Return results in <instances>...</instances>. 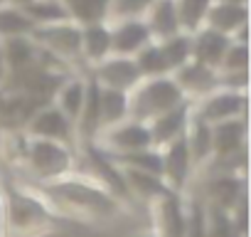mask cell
Instances as JSON below:
<instances>
[{"label":"cell","mask_w":251,"mask_h":237,"mask_svg":"<svg viewBox=\"0 0 251 237\" xmlns=\"http://www.w3.org/2000/svg\"><path fill=\"white\" fill-rule=\"evenodd\" d=\"M32 37L47 50V55L57 57H76L81 52V28L74 23H54L32 30Z\"/></svg>","instance_id":"cell-1"},{"label":"cell","mask_w":251,"mask_h":237,"mask_svg":"<svg viewBox=\"0 0 251 237\" xmlns=\"http://www.w3.org/2000/svg\"><path fill=\"white\" fill-rule=\"evenodd\" d=\"M182 99V91L175 82L170 79H153L151 84H146L141 91H138V99H136V109L141 111V116H163L168 114L170 109H175Z\"/></svg>","instance_id":"cell-2"},{"label":"cell","mask_w":251,"mask_h":237,"mask_svg":"<svg viewBox=\"0 0 251 237\" xmlns=\"http://www.w3.org/2000/svg\"><path fill=\"white\" fill-rule=\"evenodd\" d=\"M108 32H111V52H113V57L138 55L153 40L143 20H121L113 28H108Z\"/></svg>","instance_id":"cell-3"},{"label":"cell","mask_w":251,"mask_h":237,"mask_svg":"<svg viewBox=\"0 0 251 237\" xmlns=\"http://www.w3.org/2000/svg\"><path fill=\"white\" fill-rule=\"evenodd\" d=\"M192 37V62H200L204 67H219L229 45H231V37L222 35V32H214L209 28L204 30H197Z\"/></svg>","instance_id":"cell-4"},{"label":"cell","mask_w":251,"mask_h":237,"mask_svg":"<svg viewBox=\"0 0 251 237\" xmlns=\"http://www.w3.org/2000/svg\"><path fill=\"white\" fill-rule=\"evenodd\" d=\"M246 5L241 3H214L212 0V5L207 10V18H204V25L214 32H222V35H234L239 28L246 25Z\"/></svg>","instance_id":"cell-5"},{"label":"cell","mask_w":251,"mask_h":237,"mask_svg":"<svg viewBox=\"0 0 251 237\" xmlns=\"http://www.w3.org/2000/svg\"><path fill=\"white\" fill-rule=\"evenodd\" d=\"M99 79L106 84V89H128L141 79V72L131 57H108L99 67Z\"/></svg>","instance_id":"cell-6"},{"label":"cell","mask_w":251,"mask_h":237,"mask_svg":"<svg viewBox=\"0 0 251 237\" xmlns=\"http://www.w3.org/2000/svg\"><path fill=\"white\" fill-rule=\"evenodd\" d=\"M146 28L151 37H158L160 42L180 32L177 13H175V0H153V5L146 13Z\"/></svg>","instance_id":"cell-7"},{"label":"cell","mask_w":251,"mask_h":237,"mask_svg":"<svg viewBox=\"0 0 251 237\" xmlns=\"http://www.w3.org/2000/svg\"><path fill=\"white\" fill-rule=\"evenodd\" d=\"M59 5L64 8L67 20L76 28L101 25L108 20V0H59Z\"/></svg>","instance_id":"cell-8"},{"label":"cell","mask_w":251,"mask_h":237,"mask_svg":"<svg viewBox=\"0 0 251 237\" xmlns=\"http://www.w3.org/2000/svg\"><path fill=\"white\" fill-rule=\"evenodd\" d=\"M0 50H3L5 69H13V72H23V69H27L37 62V45L30 37L3 40L0 42Z\"/></svg>","instance_id":"cell-9"},{"label":"cell","mask_w":251,"mask_h":237,"mask_svg":"<svg viewBox=\"0 0 251 237\" xmlns=\"http://www.w3.org/2000/svg\"><path fill=\"white\" fill-rule=\"evenodd\" d=\"M35 23L25 15L23 8L15 5H0V40L10 37H30Z\"/></svg>","instance_id":"cell-10"},{"label":"cell","mask_w":251,"mask_h":237,"mask_svg":"<svg viewBox=\"0 0 251 237\" xmlns=\"http://www.w3.org/2000/svg\"><path fill=\"white\" fill-rule=\"evenodd\" d=\"M81 52L94 62H103L111 55V32L103 23L81 28Z\"/></svg>","instance_id":"cell-11"},{"label":"cell","mask_w":251,"mask_h":237,"mask_svg":"<svg viewBox=\"0 0 251 237\" xmlns=\"http://www.w3.org/2000/svg\"><path fill=\"white\" fill-rule=\"evenodd\" d=\"M209 5H212V0H175L180 32H192L195 35L197 30H202Z\"/></svg>","instance_id":"cell-12"},{"label":"cell","mask_w":251,"mask_h":237,"mask_svg":"<svg viewBox=\"0 0 251 237\" xmlns=\"http://www.w3.org/2000/svg\"><path fill=\"white\" fill-rule=\"evenodd\" d=\"M160 52L168 62V69H180L192 57V37L185 35V32H177V35L160 42Z\"/></svg>","instance_id":"cell-13"},{"label":"cell","mask_w":251,"mask_h":237,"mask_svg":"<svg viewBox=\"0 0 251 237\" xmlns=\"http://www.w3.org/2000/svg\"><path fill=\"white\" fill-rule=\"evenodd\" d=\"M25 15L35 23V28L42 25H54V23H64V8L59 5V0H30V3L23 8Z\"/></svg>","instance_id":"cell-14"},{"label":"cell","mask_w":251,"mask_h":237,"mask_svg":"<svg viewBox=\"0 0 251 237\" xmlns=\"http://www.w3.org/2000/svg\"><path fill=\"white\" fill-rule=\"evenodd\" d=\"M214 72L200 62H187L185 67H180V74H177V87H187L192 91H209L214 87Z\"/></svg>","instance_id":"cell-15"},{"label":"cell","mask_w":251,"mask_h":237,"mask_svg":"<svg viewBox=\"0 0 251 237\" xmlns=\"http://www.w3.org/2000/svg\"><path fill=\"white\" fill-rule=\"evenodd\" d=\"M32 131L40 136H54V139H67L69 134V121L67 116L57 109H45L32 118Z\"/></svg>","instance_id":"cell-16"},{"label":"cell","mask_w":251,"mask_h":237,"mask_svg":"<svg viewBox=\"0 0 251 237\" xmlns=\"http://www.w3.org/2000/svg\"><path fill=\"white\" fill-rule=\"evenodd\" d=\"M241 106H244V99L241 96H236V94H217V96H212L204 104L202 118H204V121H219V118L234 116Z\"/></svg>","instance_id":"cell-17"},{"label":"cell","mask_w":251,"mask_h":237,"mask_svg":"<svg viewBox=\"0 0 251 237\" xmlns=\"http://www.w3.org/2000/svg\"><path fill=\"white\" fill-rule=\"evenodd\" d=\"M32 163H35L45 176H50V173H57V171H62V168L67 166V156H64V151L57 148L54 144H37V146L32 148Z\"/></svg>","instance_id":"cell-18"},{"label":"cell","mask_w":251,"mask_h":237,"mask_svg":"<svg viewBox=\"0 0 251 237\" xmlns=\"http://www.w3.org/2000/svg\"><path fill=\"white\" fill-rule=\"evenodd\" d=\"M151 5L153 0H108V20H141Z\"/></svg>","instance_id":"cell-19"},{"label":"cell","mask_w":251,"mask_h":237,"mask_svg":"<svg viewBox=\"0 0 251 237\" xmlns=\"http://www.w3.org/2000/svg\"><path fill=\"white\" fill-rule=\"evenodd\" d=\"M133 62H136V67H138L141 74H148V77H155V79L168 72V62H165V57L160 52V45H146L136 55Z\"/></svg>","instance_id":"cell-20"},{"label":"cell","mask_w":251,"mask_h":237,"mask_svg":"<svg viewBox=\"0 0 251 237\" xmlns=\"http://www.w3.org/2000/svg\"><path fill=\"white\" fill-rule=\"evenodd\" d=\"M126 106H128V99H126L123 91L101 89V94H99V109H101V118H103V121L121 118L126 114Z\"/></svg>","instance_id":"cell-21"},{"label":"cell","mask_w":251,"mask_h":237,"mask_svg":"<svg viewBox=\"0 0 251 237\" xmlns=\"http://www.w3.org/2000/svg\"><path fill=\"white\" fill-rule=\"evenodd\" d=\"M187 161H190V153H187V144L185 141H175L168 151V161L163 163V168H168L170 178L175 183H182L185 180V173H187Z\"/></svg>","instance_id":"cell-22"},{"label":"cell","mask_w":251,"mask_h":237,"mask_svg":"<svg viewBox=\"0 0 251 237\" xmlns=\"http://www.w3.org/2000/svg\"><path fill=\"white\" fill-rule=\"evenodd\" d=\"M99 82H89L86 91H84V106H81V116H84V129L86 134H91L96 129V124L101 121V109H99Z\"/></svg>","instance_id":"cell-23"},{"label":"cell","mask_w":251,"mask_h":237,"mask_svg":"<svg viewBox=\"0 0 251 237\" xmlns=\"http://www.w3.org/2000/svg\"><path fill=\"white\" fill-rule=\"evenodd\" d=\"M182 124H185V109L182 106L170 109L168 114L155 118V139H170V136L180 134Z\"/></svg>","instance_id":"cell-24"},{"label":"cell","mask_w":251,"mask_h":237,"mask_svg":"<svg viewBox=\"0 0 251 237\" xmlns=\"http://www.w3.org/2000/svg\"><path fill=\"white\" fill-rule=\"evenodd\" d=\"M111 141H113L116 146L126 148V151H138V148L148 146L151 134H148L146 129H141V126H126V129L116 131V136H113Z\"/></svg>","instance_id":"cell-25"},{"label":"cell","mask_w":251,"mask_h":237,"mask_svg":"<svg viewBox=\"0 0 251 237\" xmlns=\"http://www.w3.org/2000/svg\"><path fill=\"white\" fill-rule=\"evenodd\" d=\"M84 91L86 87L81 82H69L62 89V114L64 116H81V106H84Z\"/></svg>","instance_id":"cell-26"},{"label":"cell","mask_w":251,"mask_h":237,"mask_svg":"<svg viewBox=\"0 0 251 237\" xmlns=\"http://www.w3.org/2000/svg\"><path fill=\"white\" fill-rule=\"evenodd\" d=\"M241 134H244V126H241V124H222V126L217 129V134L212 136V144L217 146V151H219L222 156H226V153H231V151L236 148Z\"/></svg>","instance_id":"cell-27"},{"label":"cell","mask_w":251,"mask_h":237,"mask_svg":"<svg viewBox=\"0 0 251 237\" xmlns=\"http://www.w3.org/2000/svg\"><path fill=\"white\" fill-rule=\"evenodd\" d=\"M246 62H249V52H246V45H229L224 59H222V67L231 74H246Z\"/></svg>","instance_id":"cell-28"},{"label":"cell","mask_w":251,"mask_h":237,"mask_svg":"<svg viewBox=\"0 0 251 237\" xmlns=\"http://www.w3.org/2000/svg\"><path fill=\"white\" fill-rule=\"evenodd\" d=\"M131 166H138L143 168L141 173H148V176H160L163 173V158L153 156V153H133V156H126Z\"/></svg>","instance_id":"cell-29"},{"label":"cell","mask_w":251,"mask_h":237,"mask_svg":"<svg viewBox=\"0 0 251 237\" xmlns=\"http://www.w3.org/2000/svg\"><path fill=\"white\" fill-rule=\"evenodd\" d=\"M192 153L197 158H204L209 151H212V131L204 126V124H197L195 131H192Z\"/></svg>","instance_id":"cell-30"},{"label":"cell","mask_w":251,"mask_h":237,"mask_svg":"<svg viewBox=\"0 0 251 237\" xmlns=\"http://www.w3.org/2000/svg\"><path fill=\"white\" fill-rule=\"evenodd\" d=\"M131 178H133V185H136L141 193H146V195H148V193H165V188H163L153 176H148V173H141V171L133 168V171H131Z\"/></svg>","instance_id":"cell-31"},{"label":"cell","mask_w":251,"mask_h":237,"mask_svg":"<svg viewBox=\"0 0 251 237\" xmlns=\"http://www.w3.org/2000/svg\"><path fill=\"white\" fill-rule=\"evenodd\" d=\"M214 198H219L224 205H234V198H236V183L231 178H222L214 183Z\"/></svg>","instance_id":"cell-32"},{"label":"cell","mask_w":251,"mask_h":237,"mask_svg":"<svg viewBox=\"0 0 251 237\" xmlns=\"http://www.w3.org/2000/svg\"><path fill=\"white\" fill-rule=\"evenodd\" d=\"M209 237H231V222L224 217V212L212 210V227H209Z\"/></svg>","instance_id":"cell-33"},{"label":"cell","mask_w":251,"mask_h":237,"mask_svg":"<svg viewBox=\"0 0 251 237\" xmlns=\"http://www.w3.org/2000/svg\"><path fill=\"white\" fill-rule=\"evenodd\" d=\"M5 77V59H3V50H0V79Z\"/></svg>","instance_id":"cell-34"}]
</instances>
